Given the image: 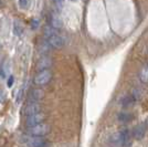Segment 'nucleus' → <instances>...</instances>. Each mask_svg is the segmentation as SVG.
<instances>
[{"label":"nucleus","mask_w":148,"mask_h":147,"mask_svg":"<svg viewBox=\"0 0 148 147\" xmlns=\"http://www.w3.org/2000/svg\"><path fill=\"white\" fill-rule=\"evenodd\" d=\"M130 132L127 128L118 131L111 137V144L114 147H128L130 145Z\"/></svg>","instance_id":"nucleus-1"},{"label":"nucleus","mask_w":148,"mask_h":147,"mask_svg":"<svg viewBox=\"0 0 148 147\" xmlns=\"http://www.w3.org/2000/svg\"><path fill=\"white\" fill-rule=\"evenodd\" d=\"M50 131H51V127L48 124H40V125H37L34 127H30V128L27 129V133L33 137H43L44 135L49 134Z\"/></svg>","instance_id":"nucleus-2"},{"label":"nucleus","mask_w":148,"mask_h":147,"mask_svg":"<svg viewBox=\"0 0 148 147\" xmlns=\"http://www.w3.org/2000/svg\"><path fill=\"white\" fill-rule=\"evenodd\" d=\"M47 118V115L44 113H38V114H34V115H31V116H28L25 118V125L30 128V127H34L37 125H40L42 124L43 121Z\"/></svg>","instance_id":"nucleus-3"},{"label":"nucleus","mask_w":148,"mask_h":147,"mask_svg":"<svg viewBox=\"0 0 148 147\" xmlns=\"http://www.w3.org/2000/svg\"><path fill=\"white\" fill-rule=\"evenodd\" d=\"M52 79V73L49 70H45V71H41L34 76V83L37 85H44L47 83H49L50 80Z\"/></svg>","instance_id":"nucleus-4"},{"label":"nucleus","mask_w":148,"mask_h":147,"mask_svg":"<svg viewBox=\"0 0 148 147\" xmlns=\"http://www.w3.org/2000/svg\"><path fill=\"white\" fill-rule=\"evenodd\" d=\"M41 105L37 103V102H31L29 104L25 105V110H23V114L25 116H31V115H34L38 113H41Z\"/></svg>","instance_id":"nucleus-5"},{"label":"nucleus","mask_w":148,"mask_h":147,"mask_svg":"<svg viewBox=\"0 0 148 147\" xmlns=\"http://www.w3.org/2000/svg\"><path fill=\"white\" fill-rule=\"evenodd\" d=\"M147 128V124H145V123L138 124V125H136L135 127L133 128L132 135L135 137L136 139H142L143 137H144V135H145V133H146Z\"/></svg>","instance_id":"nucleus-6"},{"label":"nucleus","mask_w":148,"mask_h":147,"mask_svg":"<svg viewBox=\"0 0 148 147\" xmlns=\"http://www.w3.org/2000/svg\"><path fill=\"white\" fill-rule=\"evenodd\" d=\"M27 147H48L49 143L44 141L42 137H32L27 141Z\"/></svg>","instance_id":"nucleus-7"},{"label":"nucleus","mask_w":148,"mask_h":147,"mask_svg":"<svg viewBox=\"0 0 148 147\" xmlns=\"http://www.w3.org/2000/svg\"><path fill=\"white\" fill-rule=\"evenodd\" d=\"M48 43H49V45L51 48L60 49V48H62L64 45L65 40H64V38L62 37V36L56 34V36H53V37L50 38V39H48Z\"/></svg>","instance_id":"nucleus-8"},{"label":"nucleus","mask_w":148,"mask_h":147,"mask_svg":"<svg viewBox=\"0 0 148 147\" xmlns=\"http://www.w3.org/2000/svg\"><path fill=\"white\" fill-rule=\"evenodd\" d=\"M52 65V60L50 59L49 56H43L41 58L37 63V69L40 71H45L48 70L50 67Z\"/></svg>","instance_id":"nucleus-9"},{"label":"nucleus","mask_w":148,"mask_h":147,"mask_svg":"<svg viewBox=\"0 0 148 147\" xmlns=\"http://www.w3.org/2000/svg\"><path fill=\"white\" fill-rule=\"evenodd\" d=\"M50 25L53 29H60L62 28V20L60 18V16L56 12H51L50 14Z\"/></svg>","instance_id":"nucleus-10"},{"label":"nucleus","mask_w":148,"mask_h":147,"mask_svg":"<svg viewBox=\"0 0 148 147\" xmlns=\"http://www.w3.org/2000/svg\"><path fill=\"white\" fill-rule=\"evenodd\" d=\"M43 98H44V91L42 89H33L30 92V95H29V98H30L32 102L42 100Z\"/></svg>","instance_id":"nucleus-11"},{"label":"nucleus","mask_w":148,"mask_h":147,"mask_svg":"<svg viewBox=\"0 0 148 147\" xmlns=\"http://www.w3.org/2000/svg\"><path fill=\"white\" fill-rule=\"evenodd\" d=\"M135 96L134 95H132V94H127V95H125L123 98L119 100V103L123 105V106H130L132 105L134 102H135Z\"/></svg>","instance_id":"nucleus-12"},{"label":"nucleus","mask_w":148,"mask_h":147,"mask_svg":"<svg viewBox=\"0 0 148 147\" xmlns=\"http://www.w3.org/2000/svg\"><path fill=\"white\" fill-rule=\"evenodd\" d=\"M13 32L16 36H21L22 32H23V23L19 20H14V23H13Z\"/></svg>","instance_id":"nucleus-13"},{"label":"nucleus","mask_w":148,"mask_h":147,"mask_svg":"<svg viewBox=\"0 0 148 147\" xmlns=\"http://www.w3.org/2000/svg\"><path fill=\"white\" fill-rule=\"evenodd\" d=\"M117 118H118V121H119V122L128 123L134 118V116H133V114H130V113H119Z\"/></svg>","instance_id":"nucleus-14"},{"label":"nucleus","mask_w":148,"mask_h":147,"mask_svg":"<svg viewBox=\"0 0 148 147\" xmlns=\"http://www.w3.org/2000/svg\"><path fill=\"white\" fill-rule=\"evenodd\" d=\"M44 36L45 37H48V39H50L51 37H53V36H56V29H53L51 25H48V27H45L44 28Z\"/></svg>","instance_id":"nucleus-15"},{"label":"nucleus","mask_w":148,"mask_h":147,"mask_svg":"<svg viewBox=\"0 0 148 147\" xmlns=\"http://www.w3.org/2000/svg\"><path fill=\"white\" fill-rule=\"evenodd\" d=\"M139 78H140L142 82H144V83H148V67H145L142 71H140Z\"/></svg>","instance_id":"nucleus-16"},{"label":"nucleus","mask_w":148,"mask_h":147,"mask_svg":"<svg viewBox=\"0 0 148 147\" xmlns=\"http://www.w3.org/2000/svg\"><path fill=\"white\" fill-rule=\"evenodd\" d=\"M8 70H9V65H8V63L2 64V65L0 67V79H5V78H6Z\"/></svg>","instance_id":"nucleus-17"},{"label":"nucleus","mask_w":148,"mask_h":147,"mask_svg":"<svg viewBox=\"0 0 148 147\" xmlns=\"http://www.w3.org/2000/svg\"><path fill=\"white\" fill-rule=\"evenodd\" d=\"M18 5L21 9H28L31 6V2L30 1H27V0H21V1L18 2Z\"/></svg>","instance_id":"nucleus-18"},{"label":"nucleus","mask_w":148,"mask_h":147,"mask_svg":"<svg viewBox=\"0 0 148 147\" xmlns=\"http://www.w3.org/2000/svg\"><path fill=\"white\" fill-rule=\"evenodd\" d=\"M13 82H14V79H13V76H9V79H8V83H7V84H8V86L10 87V86L13 84Z\"/></svg>","instance_id":"nucleus-19"},{"label":"nucleus","mask_w":148,"mask_h":147,"mask_svg":"<svg viewBox=\"0 0 148 147\" xmlns=\"http://www.w3.org/2000/svg\"><path fill=\"white\" fill-rule=\"evenodd\" d=\"M32 25H33L32 28L36 29L38 25H39V20H32Z\"/></svg>","instance_id":"nucleus-20"}]
</instances>
